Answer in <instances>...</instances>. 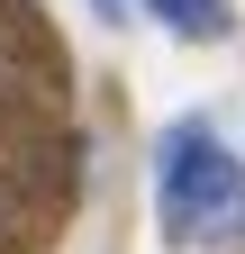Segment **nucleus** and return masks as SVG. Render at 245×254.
<instances>
[{"mask_svg":"<svg viewBox=\"0 0 245 254\" xmlns=\"http://www.w3.org/2000/svg\"><path fill=\"white\" fill-rule=\"evenodd\" d=\"M155 209H164V236L173 245H209L245 218V164L236 145H218L209 118H173L164 145H155Z\"/></svg>","mask_w":245,"mask_h":254,"instance_id":"obj_1","label":"nucleus"},{"mask_svg":"<svg viewBox=\"0 0 245 254\" xmlns=\"http://www.w3.org/2000/svg\"><path fill=\"white\" fill-rule=\"evenodd\" d=\"M145 9H155L164 27H173V37H227V0H145Z\"/></svg>","mask_w":245,"mask_h":254,"instance_id":"obj_2","label":"nucleus"},{"mask_svg":"<svg viewBox=\"0 0 245 254\" xmlns=\"http://www.w3.org/2000/svg\"><path fill=\"white\" fill-rule=\"evenodd\" d=\"M91 9H100V18H127V9H136V0H91Z\"/></svg>","mask_w":245,"mask_h":254,"instance_id":"obj_3","label":"nucleus"}]
</instances>
